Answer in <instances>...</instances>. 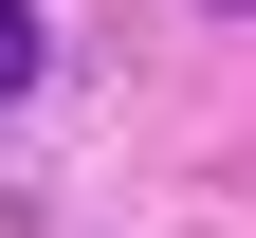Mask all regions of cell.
Returning a JSON list of instances; mask_svg holds the SVG:
<instances>
[{"label": "cell", "mask_w": 256, "mask_h": 238, "mask_svg": "<svg viewBox=\"0 0 256 238\" xmlns=\"http://www.w3.org/2000/svg\"><path fill=\"white\" fill-rule=\"evenodd\" d=\"M0 92H37V0H0Z\"/></svg>", "instance_id": "cell-1"}]
</instances>
